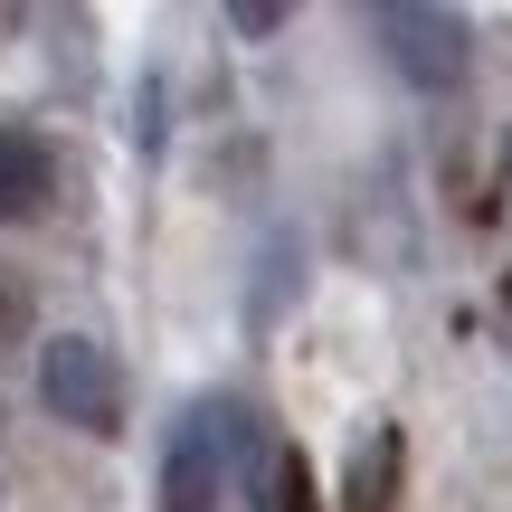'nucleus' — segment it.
<instances>
[{
  "label": "nucleus",
  "mask_w": 512,
  "mask_h": 512,
  "mask_svg": "<svg viewBox=\"0 0 512 512\" xmlns=\"http://www.w3.org/2000/svg\"><path fill=\"white\" fill-rule=\"evenodd\" d=\"M238 456H256V418L238 399H190L162 446V512H219V484Z\"/></svg>",
  "instance_id": "obj_1"
},
{
  "label": "nucleus",
  "mask_w": 512,
  "mask_h": 512,
  "mask_svg": "<svg viewBox=\"0 0 512 512\" xmlns=\"http://www.w3.org/2000/svg\"><path fill=\"white\" fill-rule=\"evenodd\" d=\"M361 38H370V48H380L418 95H456V86H465V19H446V10L380 0V10H361Z\"/></svg>",
  "instance_id": "obj_2"
},
{
  "label": "nucleus",
  "mask_w": 512,
  "mask_h": 512,
  "mask_svg": "<svg viewBox=\"0 0 512 512\" xmlns=\"http://www.w3.org/2000/svg\"><path fill=\"white\" fill-rule=\"evenodd\" d=\"M38 399L67 427H86V437H114V427H124V370H114V351L95 342V332H57V342L38 351Z\"/></svg>",
  "instance_id": "obj_3"
},
{
  "label": "nucleus",
  "mask_w": 512,
  "mask_h": 512,
  "mask_svg": "<svg viewBox=\"0 0 512 512\" xmlns=\"http://www.w3.org/2000/svg\"><path fill=\"white\" fill-rule=\"evenodd\" d=\"M399 465H408L399 418H370L361 446H351V475H342V512H389L399 503Z\"/></svg>",
  "instance_id": "obj_4"
},
{
  "label": "nucleus",
  "mask_w": 512,
  "mask_h": 512,
  "mask_svg": "<svg viewBox=\"0 0 512 512\" xmlns=\"http://www.w3.org/2000/svg\"><path fill=\"white\" fill-rule=\"evenodd\" d=\"M48 190H57V152L38 143L29 124H0V228H10V219H38Z\"/></svg>",
  "instance_id": "obj_5"
},
{
  "label": "nucleus",
  "mask_w": 512,
  "mask_h": 512,
  "mask_svg": "<svg viewBox=\"0 0 512 512\" xmlns=\"http://www.w3.org/2000/svg\"><path fill=\"white\" fill-rule=\"evenodd\" d=\"M294 285H304V247H294V228H275V238L256 247V294H247V332L256 342L275 332V313H285Z\"/></svg>",
  "instance_id": "obj_6"
},
{
  "label": "nucleus",
  "mask_w": 512,
  "mask_h": 512,
  "mask_svg": "<svg viewBox=\"0 0 512 512\" xmlns=\"http://www.w3.org/2000/svg\"><path fill=\"white\" fill-rule=\"evenodd\" d=\"M256 512H313V465H304V446H266Z\"/></svg>",
  "instance_id": "obj_7"
},
{
  "label": "nucleus",
  "mask_w": 512,
  "mask_h": 512,
  "mask_svg": "<svg viewBox=\"0 0 512 512\" xmlns=\"http://www.w3.org/2000/svg\"><path fill=\"white\" fill-rule=\"evenodd\" d=\"M228 29H238V38H275V29H285V10H275V0H238Z\"/></svg>",
  "instance_id": "obj_8"
},
{
  "label": "nucleus",
  "mask_w": 512,
  "mask_h": 512,
  "mask_svg": "<svg viewBox=\"0 0 512 512\" xmlns=\"http://www.w3.org/2000/svg\"><path fill=\"white\" fill-rule=\"evenodd\" d=\"M133 143L162 152V86H143V105H133Z\"/></svg>",
  "instance_id": "obj_9"
},
{
  "label": "nucleus",
  "mask_w": 512,
  "mask_h": 512,
  "mask_svg": "<svg viewBox=\"0 0 512 512\" xmlns=\"http://www.w3.org/2000/svg\"><path fill=\"white\" fill-rule=\"evenodd\" d=\"M503 304H512V275H503Z\"/></svg>",
  "instance_id": "obj_10"
}]
</instances>
